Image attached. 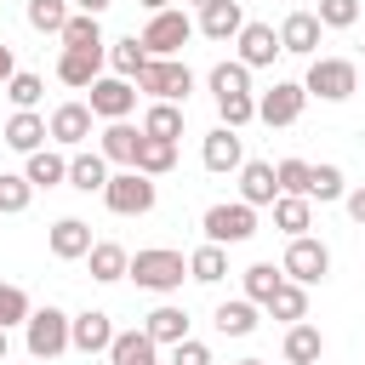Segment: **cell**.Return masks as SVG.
I'll list each match as a JSON object with an SVG mask.
<instances>
[{
    "label": "cell",
    "instance_id": "obj_1",
    "mask_svg": "<svg viewBox=\"0 0 365 365\" xmlns=\"http://www.w3.org/2000/svg\"><path fill=\"white\" fill-rule=\"evenodd\" d=\"M143 97H154V103H188V91H194V68L182 63V57H148L143 68H137V80H131Z\"/></svg>",
    "mask_w": 365,
    "mask_h": 365
},
{
    "label": "cell",
    "instance_id": "obj_2",
    "mask_svg": "<svg viewBox=\"0 0 365 365\" xmlns=\"http://www.w3.org/2000/svg\"><path fill=\"white\" fill-rule=\"evenodd\" d=\"M143 291H182V279H188V257L182 251H171V245H148V251H137L131 257V268H125Z\"/></svg>",
    "mask_w": 365,
    "mask_h": 365
},
{
    "label": "cell",
    "instance_id": "obj_3",
    "mask_svg": "<svg viewBox=\"0 0 365 365\" xmlns=\"http://www.w3.org/2000/svg\"><path fill=\"white\" fill-rule=\"evenodd\" d=\"M302 91L319 97V103H348V97L359 91V68H354L348 57H308Z\"/></svg>",
    "mask_w": 365,
    "mask_h": 365
},
{
    "label": "cell",
    "instance_id": "obj_4",
    "mask_svg": "<svg viewBox=\"0 0 365 365\" xmlns=\"http://www.w3.org/2000/svg\"><path fill=\"white\" fill-rule=\"evenodd\" d=\"M154 200H160L154 177H143V171H108L103 205H108L114 217H148V211H154Z\"/></svg>",
    "mask_w": 365,
    "mask_h": 365
},
{
    "label": "cell",
    "instance_id": "obj_5",
    "mask_svg": "<svg viewBox=\"0 0 365 365\" xmlns=\"http://www.w3.org/2000/svg\"><path fill=\"white\" fill-rule=\"evenodd\" d=\"M188 40H194V17H188V11H177V6L154 11V17H148V29L137 34V46H143L148 57H177Z\"/></svg>",
    "mask_w": 365,
    "mask_h": 365
},
{
    "label": "cell",
    "instance_id": "obj_6",
    "mask_svg": "<svg viewBox=\"0 0 365 365\" xmlns=\"http://www.w3.org/2000/svg\"><path fill=\"white\" fill-rule=\"evenodd\" d=\"M279 274L291 279V285H319L325 274H331V251H325V240H314V234H297L291 245H285V257H279Z\"/></svg>",
    "mask_w": 365,
    "mask_h": 365
},
{
    "label": "cell",
    "instance_id": "obj_7",
    "mask_svg": "<svg viewBox=\"0 0 365 365\" xmlns=\"http://www.w3.org/2000/svg\"><path fill=\"white\" fill-rule=\"evenodd\" d=\"M200 228H205V245H245L257 234V211L240 205V200H222L200 217Z\"/></svg>",
    "mask_w": 365,
    "mask_h": 365
},
{
    "label": "cell",
    "instance_id": "obj_8",
    "mask_svg": "<svg viewBox=\"0 0 365 365\" xmlns=\"http://www.w3.org/2000/svg\"><path fill=\"white\" fill-rule=\"evenodd\" d=\"M23 342H29V354L34 359H57V354H68V314L63 308H34L29 319H23Z\"/></svg>",
    "mask_w": 365,
    "mask_h": 365
},
{
    "label": "cell",
    "instance_id": "obj_9",
    "mask_svg": "<svg viewBox=\"0 0 365 365\" xmlns=\"http://www.w3.org/2000/svg\"><path fill=\"white\" fill-rule=\"evenodd\" d=\"M91 91V120H103V125H114V120H131V108H137V86L131 80H114V74H103V80H91L86 86Z\"/></svg>",
    "mask_w": 365,
    "mask_h": 365
},
{
    "label": "cell",
    "instance_id": "obj_10",
    "mask_svg": "<svg viewBox=\"0 0 365 365\" xmlns=\"http://www.w3.org/2000/svg\"><path fill=\"white\" fill-rule=\"evenodd\" d=\"M302 108H308L302 80H274V86L257 97V120H262V125H297Z\"/></svg>",
    "mask_w": 365,
    "mask_h": 365
},
{
    "label": "cell",
    "instance_id": "obj_11",
    "mask_svg": "<svg viewBox=\"0 0 365 365\" xmlns=\"http://www.w3.org/2000/svg\"><path fill=\"white\" fill-rule=\"evenodd\" d=\"M114 342V319L103 308H86V314H68V348L74 354H108Z\"/></svg>",
    "mask_w": 365,
    "mask_h": 365
},
{
    "label": "cell",
    "instance_id": "obj_12",
    "mask_svg": "<svg viewBox=\"0 0 365 365\" xmlns=\"http://www.w3.org/2000/svg\"><path fill=\"white\" fill-rule=\"evenodd\" d=\"M46 137H51L57 148H86V137H91V108H86V103H57L51 120H46Z\"/></svg>",
    "mask_w": 365,
    "mask_h": 365
},
{
    "label": "cell",
    "instance_id": "obj_13",
    "mask_svg": "<svg viewBox=\"0 0 365 365\" xmlns=\"http://www.w3.org/2000/svg\"><path fill=\"white\" fill-rule=\"evenodd\" d=\"M91 245H97V240H91V222H80V217H57V222L46 228V251H51L57 262H80Z\"/></svg>",
    "mask_w": 365,
    "mask_h": 365
},
{
    "label": "cell",
    "instance_id": "obj_14",
    "mask_svg": "<svg viewBox=\"0 0 365 365\" xmlns=\"http://www.w3.org/2000/svg\"><path fill=\"white\" fill-rule=\"evenodd\" d=\"M274 34H279V51H291V57H319V34H325V29H319L314 11H291Z\"/></svg>",
    "mask_w": 365,
    "mask_h": 365
},
{
    "label": "cell",
    "instance_id": "obj_15",
    "mask_svg": "<svg viewBox=\"0 0 365 365\" xmlns=\"http://www.w3.org/2000/svg\"><path fill=\"white\" fill-rule=\"evenodd\" d=\"M234 46H240L234 63H245V68H268V63L279 57V34H274V23H245V29L234 34Z\"/></svg>",
    "mask_w": 365,
    "mask_h": 365
},
{
    "label": "cell",
    "instance_id": "obj_16",
    "mask_svg": "<svg viewBox=\"0 0 365 365\" xmlns=\"http://www.w3.org/2000/svg\"><path fill=\"white\" fill-rule=\"evenodd\" d=\"M137 143H143V131H137L131 120H114V125H103V131H97V154H103L108 165H120V171H131V165H137Z\"/></svg>",
    "mask_w": 365,
    "mask_h": 365
},
{
    "label": "cell",
    "instance_id": "obj_17",
    "mask_svg": "<svg viewBox=\"0 0 365 365\" xmlns=\"http://www.w3.org/2000/svg\"><path fill=\"white\" fill-rule=\"evenodd\" d=\"M200 160H205V171H240V165H245L240 131H228V125H211V131H205V143H200Z\"/></svg>",
    "mask_w": 365,
    "mask_h": 365
},
{
    "label": "cell",
    "instance_id": "obj_18",
    "mask_svg": "<svg viewBox=\"0 0 365 365\" xmlns=\"http://www.w3.org/2000/svg\"><path fill=\"white\" fill-rule=\"evenodd\" d=\"M279 200V182H274V165L268 160H245L240 165V205H274Z\"/></svg>",
    "mask_w": 365,
    "mask_h": 365
},
{
    "label": "cell",
    "instance_id": "obj_19",
    "mask_svg": "<svg viewBox=\"0 0 365 365\" xmlns=\"http://www.w3.org/2000/svg\"><path fill=\"white\" fill-rule=\"evenodd\" d=\"M143 331H148V342H154V348H177V342H188V308L160 302V308L143 319Z\"/></svg>",
    "mask_w": 365,
    "mask_h": 365
},
{
    "label": "cell",
    "instance_id": "obj_20",
    "mask_svg": "<svg viewBox=\"0 0 365 365\" xmlns=\"http://www.w3.org/2000/svg\"><path fill=\"white\" fill-rule=\"evenodd\" d=\"M68 188L103 194V188H108V160H103L97 148H74V154H68Z\"/></svg>",
    "mask_w": 365,
    "mask_h": 365
},
{
    "label": "cell",
    "instance_id": "obj_21",
    "mask_svg": "<svg viewBox=\"0 0 365 365\" xmlns=\"http://www.w3.org/2000/svg\"><path fill=\"white\" fill-rule=\"evenodd\" d=\"M285 365H319L325 359V336H319V325H308V319H297V325H285Z\"/></svg>",
    "mask_w": 365,
    "mask_h": 365
},
{
    "label": "cell",
    "instance_id": "obj_22",
    "mask_svg": "<svg viewBox=\"0 0 365 365\" xmlns=\"http://www.w3.org/2000/svg\"><path fill=\"white\" fill-rule=\"evenodd\" d=\"M51 137H46V114H34V108H17L11 120H6V148H17V154H34V148H46Z\"/></svg>",
    "mask_w": 365,
    "mask_h": 365
},
{
    "label": "cell",
    "instance_id": "obj_23",
    "mask_svg": "<svg viewBox=\"0 0 365 365\" xmlns=\"http://www.w3.org/2000/svg\"><path fill=\"white\" fill-rule=\"evenodd\" d=\"M108 365H160V348L148 342L143 325H137V331H114V342H108Z\"/></svg>",
    "mask_w": 365,
    "mask_h": 365
},
{
    "label": "cell",
    "instance_id": "obj_24",
    "mask_svg": "<svg viewBox=\"0 0 365 365\" xmlns=\"http://www.w3.org/2000/svg\"><path fill=\"white\" fill-rule=\"evenodd\" d=\"M103 51H108V46H103ZM103 51H63V57H57V80L74 86V91H86L91 80H103Z\"/></svg>",
    "mask_w": 365,
    "mask_h": 365
},
{
    "label": "cell",
    "instance_id": "obj_25",
    "mask_svg": "<svg viewBox=\"0 0 365 365\" xmlns=\"http://www.w3.org/2000/svg\"><path fill=\"white\" fill-rule=\"evenodd\" d=\"M240 29H245V11H240V0L205 6V11H200V23H194V34H205V40H234Z\"/></svg>",
    "mask_w": 365,
    "mask_h": 365
},
{
    "label": "cell",
    "instance_id": "obj_26",
    "mask_svg": "<svg viewBox=\"0 0 365 365\" xmlns=\"http://www.w3.org/2000/svg\"><path fill=\"white\" fill-rule=\"evenodd\" d=\"M274 228H279L285 240L308 234V228H314V200H302V194H279V200H274Z\"/></svg>",
    "mask_w": 365,
    "mask_h": 365
},
{
    "label": "cell",
    "instance_id": "obj_27",
    "mask_svg": "<svg viewBox=\"0 0 365 365\" xmlns=\"http://www.w3.org/2000/svg\"><path fill=\"white\" fill-rule=\"evenodd\" d=\"M86 262H91V279H97V285H114V279H125V268H131L125 245H114V240H97V245L86 251Z\"/></svg>",
    "mask_w": 365,
    "mask_h": 365
},
{
    "label": "cell",
    "instance_id": "obj_28",
    "mask_svg": "<svg viewBox=\"0 0 365 365\" xmlns=\"http://www.w3.org/2000/svg\"><path fill=\"white\" fill-rule=\"evenodd\" d=\"M63 51H103L108 40H103V23L97 17H86V11H68V23H63Z\"/></svg>",
    "mask_w": 365,
    "mask_h": 365
},
{
    "label": "cell",
    "instance_id": "obj_29",
    "mask_svg": "<svg viewBox=\"0 0 365 365\" xmlns=\"http://www.w3.org/2000/svg\"><path fill=\"white\" fill-rule=\"evenodd\" d=\"M23 177H29V188H57V182H68V160L57 148H34L29 165H23Z\"/></svg>",
    "mask_w": 365,
    "mask_h": 365
},
{
    "label": "cell",
    "instance_id": "obj_30",
    "mask_svg": "<svg viewBox=\"0 0 365 365\" xmlns=\"http://www.w3.org/2000/svg\"><path fill=\"white\" fill-rule=\"evenodd\" d=\"M217 331L222 336H251L257 331V302H245V297H228V302H217Z\"/></svg>",
    "mask_w": 365,
    "mask_h": 365
},
{
    "label": "cell",
    "instance_id": "obj_31",
    "mask_svg": "<svg viewBox=\"0 0 365 365\" xmlns=\"http://www.w3.org/2000/svg\"><path fill=\"white\" fill-rule=\"evenodd\" d=\"M103 63L114 68V80H137V68L148 63V51L137 46V34H125V40H108V51H103Z\"/></svg>",
    "mask_w": 365,
    "mask_h": 365
},
{
    "label": "cell",
    "instance_id": "obj_32",
    "mask_svg": "<svg viewBox=\"0 0 365 365\" xmlns=\"http://www.w3.org/2000/svg\"><path fill=\"white\" fill-rule=\"evenodd\" d=\"M205 86H211L217 103H222V97H251V68H245V63H217V68L205 74Z\"/></svg>",
    "mask_w": 365,
    "mask_h": 365
},
{
    "label": "cell",
    "instance_id": "obj_33",
    "mask_svg": "<svg viewBox=\"0 0 365 365\" xmlns=\"http://www.w3.org/2000/svg\"><path fill=\"white\" fill-rule=\"evenodd\" d=\"M171 165H177V143H165V137H143V143H137V165H131V171L165 177Z\"/></svg>",
    "mask_w": 365,
    "mask_h": 365
},
{
    "label": "cell",
    "instance_id": "obj_34",
    "mask_svg": "<svg viewBox=\"0 0 365 365\" xmlns=\"http://www.w3.org/2000/svg\"><path fill=\"white\" fill-rule=\"evenodd\" d=\"M143 137H165V143H177V137H182V103H148V114H143Z\"/></svg>",
    "mask_w": 365,
    "mask_h": 365
},
{
    "label": "cell",
    "instance_id": "obj_35",
    "mask_svg": "<svg viewBox=\"0 0 365 365\" xmlns=\"http://www.w3.org/2000/svg\"><path fill=\"white\" fill-rule=\"evenodd\" d=\"M240 285H245V302H257V308H262V302H268V297L285 285V274H279L274 262H251V268L240 274Z\"/></svg>",
    "mask_w": 365,
    "mask_h": 365
},
{
    "label": "cell",
    "instance_id": "obj_36",
    "mask_svg": "<svg viewBox=\"0 0 365 365\" xmlns=\"http://www.w3.org/2000/svg\"><path fill=\"white\" fill-rule=\"evenodd\" d=\"M262 308H268L274 319H285V325H297V319H308V291L285 279V285H279V291H274V297H268Z\"/></svg>",
    "mask_w": 365,
    "mask_h": 365
},
{
    "label": "cell",
    "instance_id": "obj_37",
    "mask_svg": "<svg viewBox=\"0 0 365 365\" xmlns=\"http://www.w3.org/2000/svg\"><path fill=\"white\" fill-rule=\"evenodd\" d=\"M23 17H29L34 34H63V23H68V0H29Z\"/></svg>",
    "mask_w": 365,
    "mask_h": 365
},
{
    "label": "cell",
    "instance_id": "obj_38",
    "mask_svg": "<svg viewBox=\"0 0 365 365\" xmlns=\"http://www.w3.org/2000/svg\"><path fill=\"white\" fill-rule=\"evenodd\" d=\"M228 274V251L222 245H200L194 257H188V279H200V285H217Z\"/></svg>",
    "mask_w": 365,
    "mask_h": 365
},
{
    "label": "cell",
    "instance_id": "obj_39",
    "mask_svg": "<svg viewBox=\"0 0 365 365\" xmlns=\"http://www.w3.org/2000/svg\"><path fill=\"white\" fill-rule=\"evenodd\" d=\"M342 194H348V177H342V165H314V177H308V200L331 205V200H342Z\"/></svg>",
    "mask_w": 365,
    "mask_h": 365
},
{
    "label": "cell",
    "instance_id": "obj_40",
    "mask_svg": "<svg viewBox=\"0 0 365 365\" xmlns=\"http://www.w3.org/2000/svg\"><path fill=\"white\" fill-rule=\"evenodd\" d=\"M34 314V302H29V291L23 285H11V279H0V331H11V325H23Z\"/></svg>",
    "mask_w": 365,
    "mask_h": 365
},
{
    "label": "cell",
    "instance_id": "obj_41",
    "mask_svg": "<svg viewBox=\"0 0 365 365\" xmlns=\"http://www.w3.org/2000/svg\"><path fill=\"white\" fill-rule=\"evenodd\" d=\"M29 200H34L29 177H23V171H0V211L17 217V211H29Z\"/></svg>",
    "mask_w": 365,
    "mask_h": 365
},
{
    "label": "cell",
    "instance_id": "obj_42",
    "mask_svg": "<svg viewBox=\"0 0 365 365\" xmlns=\"http://www.w3.org/2000/svg\"><path fill=\"white\" fill-rule=\"evenodd\" d=\"M308 177H314V165H308V160H279V165H274L279 194H302V200H308Z\"/></svg>",
    "mask_w": 365,
    "mask_h": 365
},
{
    "label": "cell",
    "instance_id": "obj_43",
    "mask_svg": "<svg viewBox=\"0 0 365 365\" xmlns=\"http://www.w3.org/2000/svg\"><path fill=\"white\" fill-rule=\"evenodd\" d=\"M6 97H11L17 108H34V103L46 97V80H40V74H23V68H17V74L6 80Z\"/></svg>",
    "mask_w": 365,
    "mask_h": 365
},
{
    "label": "cell",
    "instance_id": "obj_44",
    "mask_svg": "<svg viewBox=\"0 0 365 365\" xmlns=\"http://www.w3.org/2000/svg\"><path fill=\"white\" fill-rule=\"evenodd\" d=\"M319 29H354L359 23V0H319Z\"/></svg>",
    "mask_w": 365,
    "mask_h": 365
},
{
    "label": "cell",
    "instance_id": "obj_45",
    "mask_svg": "<svg viewBox=\"0 0 365 365\" xmlns=\"http://www.w3.org/2000/svg\"><path fill=\"white\" fill-rule=\"evenodd\" d=\"M217 114H222V125H228V131H240V125H251V120H257V97H222V103H217Z\"/></svg>",
    "mask_w": 365,
    "mask_h": 365
},
{
    "label": "cell",
    "instance_id": "obj_46",
    "mask_svg": "<svg viewBox=\"0 0 365 365\" xmlns=\"http://www.w3.org/2000/svg\"><path fill=\"white\" fill-rule=\"evenodd\" d=\"M171 365H211V348L188 336V342H177V348H171Z\"/></svg>",
    "mask_w": 365,
    "mask_h": 365
},
{
    "label": "cell",
    "instance_id": "obj_47",
    "mask_svg": "<svg viewBox=\"0 0 365 365\" xmlns=\"http://www.w3.org/2000/svg\"><path fill=\"white\" fill-rule=\"evenodd\" d=\"M342 205H348V217L365 228V182H359V188H348V194H342Z\"/></svg>",
    "mask_w": 365,
    "mask_h": 365
},
{
    "label": "cell",
    "instance_id": "obj_48",
    "mask_svg": "<svg viewBox=\"0 0 365 365\" xmlns=\"http://www.w3.org/2000/svg\"><path fill=\"white\" fill-rule=\"evenodd\" d=\"M11 74H17V57H11V46L0 40V91H6V80H11Z\"/></svg>",
    "mask_w": 365,
    "mask_h": 365
},
{
    "label": "cell",
    "instance_id": "obj_49",
    "mask_svg": "<svg viewBox=\"0 0 365 365\" xmlns=\"http://www.w3.org/2000/svg\"><path fill=\"white\" fill-rule=\"evenodd\" d=\"M114 0H74V11H86V17H103Z\"/></svg>",
    "mask_w": 365,
    "mask_h": 365
},
{
    "label": "cell",
    "instance_id": "obj_50",
    "mask_svg": "<svg viewBox=\"0 0 365 365\" xmlns=\"http://www.w3.org/2000/svg\"><path fill=\"white\" fill-rule=\"evenodd\" d=\"M143 6H148V11H165V6H171V0H143Z\"/></svg>",
    "mask_w": 365,
    "mask_h": 365
},
{
    "label": "cell",
    "instance_id": "obj_51",
    "mask_svg": "<svg viewBox=\"0 0 365 365\" xmlns=\"http://www.w3.org/2000/svg\"><path fill=\"white\" fill-rule=\"evenodd\" d=\"M6 348H11V342H6V331H0V365H6Z\"/></svg>",
    "mask_w": 365,
    "mask_h": 365
},
{
    "label": "cell",
    "instance_id": "obj_52",
    "mask_svg": "<svg viewBox=\"0 0 365 365\" xmlns=\"http://www.w3.org/2000/svg\"><path fill=\"white\" fill-rule=\"evenodd\" d=\"M194 6H200V11H205V6H222V0H194Z\"/></svg>",
    "mask_w": 365,
    "mask_h": 365
},
{
    "label": "cell",
    "instance_id": "obj_53",
    "mask_svg": "<svg viewBox=\"0 0 365 365\" xmlns=\"http://www.w3.org/2000/svg\"><path fill=\"white\" fill-rule=\"evenodd\" d=\"M240 365H268V359H240Z\"/></svg>",
    "mask_w": 365,
    "mask_h": 365
},
{
    "label": "cell",
    "instance_id": "obj_54",
    "mask_svg": "<svg viewBox=\"0 0 365 365\" xmlns=\"http://www.w3.org/2000/svg\"><path fill=\"white\" fill-rule=\"evenodd\" d=\"M319 365H325V359H319Z\"/></svg>",
    "mask_w": 365,
    "mask_h": 365
}]
</instances>
